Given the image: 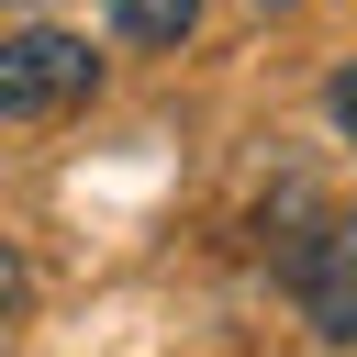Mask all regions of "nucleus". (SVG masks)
<instances>
[{
  "instance_id": "f257e3e1",
  "label": "nucleus",
  "mask_w": 357,
  "mask_h": 357,
  "mask_svg": "<svg viewBox=\"0 0 357 357\" xmlns=\"http://www.w3.org/2000/svg\"><path fill=\"white\" fill-rule=\"evenodd\" d=\"M279 279H290V301L346 346L357 335V223L346 212H312L301 234H279Z\"/></svg>"
},
{
  "instance_id": "7ed1b4c3",
  "label": "nucleus",
  "mask_w": 357,
  "mask_h": 357,
  "mask_svg": "<svg viewBox=\"0 0 357 357\" xmlns=\"http://www.w3.org/2000/svg\"><path fill=\"white\" fill-rule=\"evenodd\" d=\"M100 11H112L134 45H178V33L201 22V0H100Z\"/></svg>"
},
{
  "instance_id": "39448f33",
  "label": "nucleus",
  "mask_w": 357,
  "mask_h": 357,
  "mask_svg": "<svg viewBox=\"0 0 357 357\" xmlns=\"http://www.w3.org/2000/svg\"><path fill=\"white\" fill-rule=\"evenodd\" d=\"M324 100H335V123L357 134V67H335V89H324Z\"/></svg>"
},
{
  "instance_id": "20e7f679",
  "label": "nucleus",
  "mask_w": 357,
  "mask_h": 357,
  "mask_svg": "<svg viewBox=\"0 0 357 357\" xmlns=\"http://www.w3.org/2000/svg\"><path fill=\"white\" fill-rule=\"evenodd\" d=\"M22 312H33V268H22V245H0V357H11Z\"/></svg>"
},
{
  "instance_id": "f03ea898",
  "label": "nucleus",
  "mask_w": 357,
  "mask_h": 357,
  "mask_svg": "<svg viewBox=\"0 0 357 357\" xmlns=\"http://www.w3.org/2000/svg\"><path fill=\"white\" fill-rule=\"evenodd\" d=\"M100 89V56L78 33H0V123H33V112H67Z\"/></svg>"
}]
</instances>
